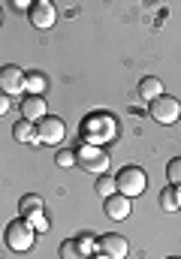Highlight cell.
<instances>
[{
    "label": "cell",
    "instance_id": "cell-11",
    "mask_svg": "<svg viewBox=\"0 0 181 259\" xmlns=\"http://www.w3.org/2000/svg\"><path fill=\"white\" fill-rule=\"evenodd\" d=\"M21 115H24V121H43L46 118V100L43 97H33V94H27L24 100H21Z\"/></svg>",
    "mask_w": 181,
    "mask_h": 259
},
{
    "label": "cell",
    "instance_id": "cell-23",
    "mask_svg": "<svg viewBox=\"0 0 181 259\" xmlns=\"http://www.w3.org/2000/svg\"><path fill=\"white\" fill-rule=\"evenodd\" d=\"M169 259H181V256H169Z\"/></svg>",
    "mask_w": 181,
    "mask_h": 259
},
{
    "label": "cell",
    "instance_id": "cell-7",
    "mask_svg": "<svg viewBox=\"0 0 181 259\" xmlns=\"http://www.w3.org/2000/svg\"><path fill=\"white\" fill-rule=\"evenodd\" d=\"M66 139V127L55 115H46L43 121H37V145H60Z\"/></svg>",
    "mask_w": 181,
    "mask_h": 259
},
{
    "label": "cell",
    "instance_id": "cell-3",
    "mask_svg": "<svg viewBox=\"0 0 181 259\" xmlns=\"http://www.w3.org/2000/svg\"><path fill=\"white\" fill-rule=\"evenodd\" d=\"M115 184H118V193L133 199V196H142L148 187V175L139 169V166H124L118 175H115Z\"/></svg>",
    "mask_w": 181,
    "mask_h": 259
},
{
    "label": "cell",
    "instance_id": "cell-4",
    "mask_svg": "<svg viewBox=\"0 0 181 259\" xmlns=\"http://www.w3.org/2000/svg\"><path fill=\"white\" fill-rule=\"evenodd\" d=\"M76 163H79L85 172H97V175H106V169H109V157H106V151L97 148V145H82V148H76Z\"/></svg>",
    "mask_w": 181,
    "mask_h": 259
},
{
    "label": "cell",
    "instance_id": "cell-2",
    "mask_svg": "<svg viewBox=\"0 0 181 259\" xmlns=\"http://www.w3.org/2000/svg\"><path fill=\"white\" fill-rule=\"evenodd\" d=\"M3 238H6V247H9V250H15V253H27V250L33 247V241H37V229H33L24 217H15V220H9Z\"/></svg>",
    "mask_w": 181,
    "mask_h": 259
},
{
    "label": "cell",
    "instance_id": "cell-9",
    "mask_svg": "<svg viewBox=\"0 0 181 259\" xmlns=\"http://www.w3.org/2000/svg\"><path fill=\"white\" fill-rule=\"evenodd\" d=\"M18 91H24V72L15 64L0 66V94L12 97V94H18Z\"/></svg>",
    "mask_w": 181,
    "mask_h": 259
},
{
    "label": "cell",
    "instance_id": "cell-10",
    "mask_svg": "<svg viewBox=\"0 0 181 259\" xmlns=\"http://www.w3.org/2000/svg\"><path fill=\"white\" fill-rule=\"evenodd\" d=\"M30 24H33L37 30H49V27L55 24V6H52V0H37V3H30Z\"/></svg>",
    "mask_w": 181,
    "mask_h": 259
},
{
    "label": "cell",
    "instance_id": "cell-24",
    "mask_svg": "<svg viewBox=\"0 0 181 259\" xmlns=\"http://www.w3.org/2000/svg\"><path fill=\"white\" fill-rule=\"evenodd\" d=\"M97 259H103V256H97Z\"/></svg>",
    "mask_w": 181,
    "mask_h": 259
},
{
    "label": "cell",
    "instance_id": "cell-13",
    "mask_svg": "<svg viewBox=\"0 0 181 259\" xmlns=\"http://www.w3.org/2000/svg\"><path fill=\"white\" fill-rule=\"evenodd\" d=\"M112 220H124L127 214H130V199L127 196H121V193H115V196H109L106 199V208H103Z\"/></svg>",
    "mask_w": 181,
    "mask_h": 259
},
{
    "label": "cell",
    "instance_id": "cell-17",
    "mask_svg": "<svg viewBox=\"0 0 181 259\" xmlns=\"http://www.w3.org/2000/svg\"><path fill=\"white\" fill-rule=\"evenodd\" d=\"M24 91H30L33 97H40V91H46V78L40 72H24Z\"/></svg>",
    "mask_w": 181,
    "mask_h": 259
},
{
    "label": "cell",
    "instance_id": "cell-20",
    "mask_svg": "<svg viewBox=\"0 0 181 259\" xmlns=\"http://www.w3.org/2000/svg\"><path fill=\"white\" fill-rule=\"evenodd\" d=\"M58 166H63V169L76 166V151H60L58 154Z\"/></svg>",
    "mask_w": 181,
    "mask_h": 259
},
{
    "label": "cell",
    "instance_id": "cell-25",
    "mask_svg": "<svg viewBox=\"0 0 181 259\" xmlns=\"http://www.w3.org/2000/svg\"><path fill=\"white\" fill-rule=\"evenodd\" d=\"M0 18H3V15H0Z\"/></svg>",
    "mask_w": 181,
    "mask_h": 259
},
{
    "label": "cell",
    "instance_id": "cell-14",
    "mask_svg": "<svg viewBox=\"0 0 181 259\" xmlns=\"http://www.w3.org/2000/svg\"><path fill=\"white\" fill-rule=\"evenodd\" d=\"M139 97L154 103L157 97H163V81H160L157 75H145V78L139 81Z\"/></svg>",
    "mask_w": 181,
    "mask_h": 259
},
{
    "label": "cell",
    "instance_id": "cell-16",
    "mask_svg": "<svg viewBox=\"0 0 181 259\" xmlns=\"http://www.w3.org/2000/svg\"><path fill=\"white\" fill-rule=\"evenodd\" d=\"M160 205H163V211H178L181 208V190L166 187V190L160 193Z\"/></svg>",
    "mask_w": 181,
    "mask_h": 259
},
{
    "label": "cell",
    "instance_id": "cell-15",
    "mask_svg": "<svg viewBox=\"0 0 181 259\" xmlns=\"http://www.w3.org/2000/svg\"><path fill=\"white\" fill-rule=\"evenodd\" d=\"M12 136H15L18 142H37V127H33L30 121H24V118H21V121L12 127Z\"/></svg>",
    "mask_w": 181,
    "mask_h": 259
},
{
    "label": "cell",
    "instance_id": "cell-19",
    "mask_svg": "<svg viewBox=\"0 0 181 259\" xmlns=\"http://www.w3.org/2000/svg\"><path fill=\"white\" fill-rule=\"evenodd\" d=\"M166 181H169L175 190H181V157H175V160L166 166Z\"/></svg>",
    "mask_w": 181,
    "mask_h": 259
},
{
    "label": "cell",
    "instance_id": "cell-6",
    "mask_svg": "<svg viewBox=\"0 0 181 259\" xmlns=\"http://www.w3.org/2000/svg\"><path fill=\"white\" fill-rule=\"evenodd\" d=\"M148 115L157 121V124H175L181 118V103L175 97H169V94H163V97H157L154 103H151V109H148Z\"/></svg>",
    "mask_w": 181,
    "mask_h": 259
},
{
    "label": "cell",
    "instance_id": "cell-1",
    "mask_svg": "<svg viewBox=\"0 0 181 259\" xmlns=\"http://www.w3.org/2000/svg\"><path fill=\"white\" fill-rule=\"evenodd\" d=\"M79 136H82V145H97L100 148V145L118 139V124L109 112H91V115L82 118Z\"/></svg>",
    "mask_w": 181,
    "mask_h": 259
},
{
    "label": "cell",
    "instance_id": "cell-21",
    "mask_svg": "<svg viewBox=\"0 0 181 259\" xmlns=\"http://www.w3.org/2000/svg\"><path fill=\"white\" fill-rule=\"evenodd\" d=\"M27 223H30V226H33V229H37V232H46V229H49V220H46V217H43V214H37V217H30V220H27Z\"/></svg>",
    "mask_w": 181,
    "mask_h": 259
},
{
    "label": "cell",
    "instance_id": "cell-5",
    "mask_svg": "<svg viewBox=\"0 0 181 259\" xmlns=\"http://www.w3.org/2000/svg\"><path fill=\"white\" fill-rule=\"evenodd\" d=\"M97 241L91 235H76V238H66L60 244V259H97Z\"/></svg>",
    "mask_w": 181,
    "mask_h": 259
},
{
    "label": "cell",
    "instance_id": "cell-22",
    "mask_svg": "<svg viewBox=\"0 0 181 259\" xmlns=\"http://www.w3.org/2000/svg\"><path fill=\"white\" fill-rule=\"evenodd\" d=\"M6 112H9V97L0 94V115H6Z\"/></svg>",
    "mask_w": 181,
    "mask_h": 259
},
{
    "label": "cell",
    "instance_id": "cell-12",
    "mask_svg": "<svg viewBox=\"0 0 181 259\" xmlns=\"http://www.w3.org/2000/svg\"><path fill=\"white\" fill-rule=\"evenodd\" d=\"M43 196H37V193H27V196H21L18 199V214L24 217V220H30V217H37V214H43Z\"/></svg>",
    "mask_w": 181,
    "mask_h": 259
},
{
    "label": "cell",
    "instance_id": "cell-18",
    "mask_svg": "<svg viewBox=\"0 0 181 259\" xmlns=\"http://www.w3.org/2000/svg\"><path fill=\"white\" fill-rule=\"evenodd\" d=\"M97 193H100V196H106V199H109V196H115V193H118V184H115V175H100V178H97Z\"/></svg>",
    "mask_w": 181,
    "mask_h": 259
},
{
    "label": "cell",
    "instance_id": "cell-8",
    "mask_svg": "<svg viewBox=\"0 0 181 259\" xmlns=\"http://www.w3.org/2000/svg\"><path fill=\"white\" fill-rule=\"evenodd\" d=\"M97 250H100V256L103 259H127L130 253V244H127V238L124 235H103L100 241H97Z\"/></svg>",
    "mask_w": 181,
    "mask_h": 259
}]
</instances>
